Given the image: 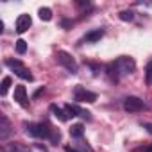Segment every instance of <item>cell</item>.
<instances>
[{
  "label": "cell",
  "instance_id": "4",
  "mask_svg": "<svg viewBox=\"0 0 152 152\" xmlns=\"http://www.w3.org/2000/svg\"><path fill=\"white\" fill-rule=\"evenodd\" d=\"M56 59H57V63H59L63 68H66L70 73H77V68H79V66H77V61L72 57V54H68V52H64V50H57Z\"/></svg>",
  "mask_w": 152,
  "mask_h": 152
},
{
  "label": "cell",
  "instance_id": "13",
  "mask_svg": "<svg viewBox=\"0 0 152 152\" xmlns=\"http://www.w3.org/2000/svg\"><path fill=\"white\" fill-rule=\"evenodd\" d=\"M83 134H84V125L83 124H75V125H72V129H70V136L72 138H83Z\"/></svg>",
  "mask_w": 152,
  "mask_h": 152
},
{
  "label": "cell",
  "instance_id": "22",
  "mask_svg": "<svg viewBox=\"0 0 152 152\" xmlns=\"http://www.w3.org/2000/svg\"><path fill=\"white\" fill-rule=\"evenodd\" d=\"M64 150H66V152H79V150H75V148H73V147H72V145H68V147H66V148H64Z\"/></svg>",
  "mask_w": 152,
  "mask_h": 152
},
{
  "label": "cell",
  "instance_id": "6",
  "mask_svg": "<svg viewBox=\"0 0 152 152\" xmlns=\"http://www.w3.org/2000/svg\"><path fill=\"white\" fill-rule=\"evenodd\" d=\"M145 107H147L145 102L141 99H138V97H127L124 100V109L127 113H138V111H143Z\"/></svg>",
  "mask_w": 152,
  "mask_h": 152
},
{
  "label": "cell",
  "instance_id": "17",
  "mask_svg": "<svg viewBox=\"0 0 152 152\" xmlns=\"http://www.w3.org/2000/svg\"><path fill=\"white\" fill-rule=\"evenodd\" d=\"M118 16H120L122 22H132V20H134V13H132V11H122Z\"/></svg>",
  "mask_w": 152,
  "mask_h": 152
},
{
  "label": "cell",
  "instance_id": "1",
  "mask_svg": "<svg viewBox=\"0 0 152 152\" xmlns=\"http://www.w3.org/2000/svg\"><path fill=\"white\" fill-rule=\"evenodd\" d=\"M134 70H136V63H134L132 57H127V56H122L116 61L107 64V75L115 81H120V79L127 77V75L132 73Z\"/></svg>",
  "mask_w": 152,
  "mask_h": 152
},
{
  "label": "cell",
  "instance_id": "16",
  "mask_svg": "<svg viewBox=\"0 0 152 152\" xmlns=\"http://www.w3.org/2000/svg\"><path fill=\"white\" fill-rule=\"evenodd\" d=\"M9 86H11V77H4L2 79V86H0V95H7Z\"/></svg>",
  "mask_w": 152,
  "mask_h": 152
},
{
  "label": "cell",
  "instance_id": "14",
  "mask_svg": "<svg viewBox=\"0 0 152 152\" xmlns=\"http://www.w3.org/2000/svg\"><path fill=\"white\" fill-rule=\"evenodd\" d=\"M72 109H73L75 116H81V118H84V120H91V113H90V111H86V109H83V107H79V106H72Z\"/></svg>",
  "mask_w": 152,
  "mask_h": 152
},
{
  "label": "cell",
  "instance_id": "21",
  "mask_svg": "<svg viewBox=\"0 0 152 152\" xmlns=\"http://www.w3.org/2000/svg\"><path fill=\"white\" fill-rule=\"evenodd\" d=\"M138 152H152V145H148V147H143V148H140Z\"/></svg>",
  "mask_w": 152,
  "mask_h": 152
},
{
  "label": "cell",
  "instance_id": "20",
  "mask_svg": "<svg viewBox=\"0 0 152 152\" xmlns=\"http://www.w3.org/2000/svg\"><path fill=\"white\" fill-rule=\"evenodd\" d=\"M141 125H143V127H145V129H147V131H148L150 134H152V124H148V122H143Z\"/></svg>",
  "mask_w": 152,
  "mask_h": 152
},
{
  "label": "cell",
  "instance_id": "19",
  "mask_svg": "<svg viewBox=\"0 0 152 152\" xmlns=\"http://www.w3.org/2000/svg\"><path fill=\"white\" fill-rule=\"evenodd\" d=\"M16 52H18V54H25V52H27V43H25L23 39H18V41H16Z\"/></svg>",
  "mask_w": 152,
  "mask_h": 152
},
{
  "label": "cell",
  "instance_id": "9",
  "mask_svg": "<svg viewBox=\"0 0 152 152\" xmlns=\"http://www.w3.org/2000/svg\"><path fill=\"white\" fill-rule=\"evenodd\" d=\"M4 152H31V148L20 141H9L4 143Z\"/></svg>",
  "mask_w": 152,
  "mask_h": 152
},
{
  "label": "cell",
  "instance_id": "5",
  "mask_svg": "<svg viewBox=\"0 0 152 152\" xmlns=\"http://www.w3.org/2000/svg\"><path fill=\"white\" fill-rule=\"evenodd\" d=\"M73 99L77 100V102H88V104H91V102L97 100V93L88 91L83 86H77V88H75V91H73Z\"/></svg>",
  "mask_w": 152,
  "mask_h": 152
},
{
  "label": "cell",
  "instance_id": "7",
  "mask_svg": "<svg viewBox=\"0 0 152 152\" xmlns=\"http://www.w3.org/2000/svg\"><path fill=\"white\" fill-rule=\"evenodd\" d=\"M15 100H16L20 106H23V107L29 106V97H27V90H25V86L18 84V86L15 88Z\"/></svg>",
  "mask_w": 152,
  "mask_h": 152
},
{
  "label": "cell",
  "instance_id": "2",
  "mask_svg": "<svg viewBox=\"0 0 152 152\" xmlns=\"http://www.w3.org/2000/svg\"><path fill=\"white\" fill-rule=\"evenodd\" d=\"M25 131H27V134L32 136V138H48V140H50L54 129H52L48 124H27V125H25Z\"/></svg>",
  "mask_w": 152,
  "mask_h": 152
},
{
  "label": "cell",
  "instance_id": "8",
  "mask_svg": "<svg viewBox=\"0 0 152 152\" xmlns=\"http://www.w3.org/2000/svg\"><path fill=\"white\" fill-rule=\"evenodd\" d=\"M31 23H32V18H31V15H20L18 18H16V32H25L29 27H31Z\"/></svg>",
  "mask_w": 152,
  "mask_h": 152
},
{
  "label": "cell",
  "instance_id": "15",
  "mask_svg": "<svg viewBox=\"0 0 152 152\" xmlns=\"http://www.w3.org/2000/svg\"><path fill=\"white\" fill-rule=\"evenodd\" d=\"M38 15H39V18L45 20V22H50V20H52V11H50L48 7H41V9L38 11Z\"/></svg>",
  "mask_w": 152,
  "mask_h": 152
},
{
  "label": "cell",
  "instance_id": "3",
  "mask_svg": "<svg viewBox=\"0 0 152 152\" xmlns=\"http://www.w3.org/2000/svg\"><path fill=\"white\" fill-rule=\"evenodd\" d=\"M6 64L18 75L20 79H23V81H32V73H31V70H29L22 61H18V59H7Z\"/></svg>",
  "mask_w": 152,
  "mask_h": 152
},
{
  "label": "cell",
  "instance_id": "11",
  "mask_svg": "<svg viewBox=\"0 0 152 152\" xmlns=\"http://www.w3.org/2000/svg\"><path fill=\"white\" fill-rule=\"evenodd\" d=\"M102 36H104V29H95V31H90V32L83 38V43H95V41H99Z\"/></svg>",
  "mask_w": 152,
  "mask_h": 152
},
{
  "label": "cell",
  "instance_id": "10",
  "mask_svg": "<svg viewBox=\"0 0 152 152\" xmlns=\"http://www.w3.org/2000/svg\"><path fill=\"white\" fill-rule=\"evenodd\" d=\"M11 134V124L7 120L6 115L0 116V140H7V136Z\"/></svg>",
  "mask_w": 152,
  "mask_h": 152
},
{
  "label": "cell",
  "instance_id": "12",
  "mask_svg": "<svg viewBox=\"0 0 152 152\" xmlns=\"http://www.w3.org/2000/svg\"><path fill=\"white\" fill-rule=\"evenodd\" d=\"M50 111H52V113H54V116H57L61 122H66V120H68V115H66L64 107L61 109V107H57L56 104H52V106H50Z\"/></svg>",
  "mask_w": 152,
  "mask_h": 152
},
{
  "label": "cell",
  "instance_id": "18",
  "mask_svg": "<svg viewBox=\"0 0 152 152\" xmlns=\"http://www.w3.org/2000/svg\"><path fill=\"white\" fill-rule=\"evenodd\" d=\"M145 81H147V84L150 86L152 84V61L147 64V68H145Z\"/></svg>",
  "mask_w": 152,
  "mask_h": 152
}]
</instances>
